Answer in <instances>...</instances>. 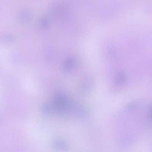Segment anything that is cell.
<instances>
[{"label":"cell","mask_w":152,"mask_h":152,"mask_svg":"<svg viewBox=\"0 0 152 152\" xmlns=\"http://www.w3.org/2000/svg\"><path fill=\"white\" fill-rule=\"evenodd\" d=\"M50 104L52 113L55 111L62 115H74L76 116H83L85 111L83 108L66 95L60 93L57 95Z\"/></svg>","instance_id":"6da1fadb"},{"label":"cell","mask_w":152,"mask_h":152,"mask_svg":"<svg viewBox=\"0 0 152 152\" xmlns=\"http://www.w3.org/2000/svg\"><path fill=\"white\" fill-rule=\"evenodd\" d=\"M51 13L52 16L57 20L64 21L69 17V11L66 5L61 2L53 4L51 7Z\"/></svg>","instance_id":"7a4b0ae2"},{"label":"cell","mask_w":152,"mask_h":152,"mask_svg":"<svg viewBox=\"0 0 152 152\" xmlns=\"http://www.w3.org/2000/svg\"><path fill=\"white\" fill-rule=\"evenodd\" d=\"M126 80L125 75L124 74L120 72L115 77V83L117 86H121L124 83Z\"/></svg>","instance_id":"3957f363"},{"label":"cell","mask_w":152,"mask_h":152,"mask_svg":"<svg viewBox=\"0 0 152 152\" xmlns=\"http://www.w3.org/2000/svg\"><path fill=\"white\" fill-rule=\"evenodd\" d=\"M54 147L60 149H65L67 147V145L65 142L61 141H57L53 143Z\"/></svg>","instance_id":"277c9868"},{"label":"cell","mask_w":152,"mask_h":152,"mask_svg":"<svg viewBox=\"0 0 152 152\" xmlns=\"http://www.w3.org/2000/svg\"><path fill=\"white\" fill-rule=\"evenodd\" d=\"M20 19L23 21H26L28 20L30 17L29 13L28 12H24L20 15Z\"/></svg>","instance_id":"5b68a950"},{"label":"cell","mask_w":152,"mask_h":152,"mask_svg":"<svg viewBox=\"0 0 152 152\" xmlns=\"http://www.w3.org/2000/svg\"><path fill=\"white\" fill-rule=\"evenodd\" d=\"M149 114L150 118L151 121L152 122V105L151 107L150 108Z\"/></svg>","instance_id":"8992f818"}]
</instances>
